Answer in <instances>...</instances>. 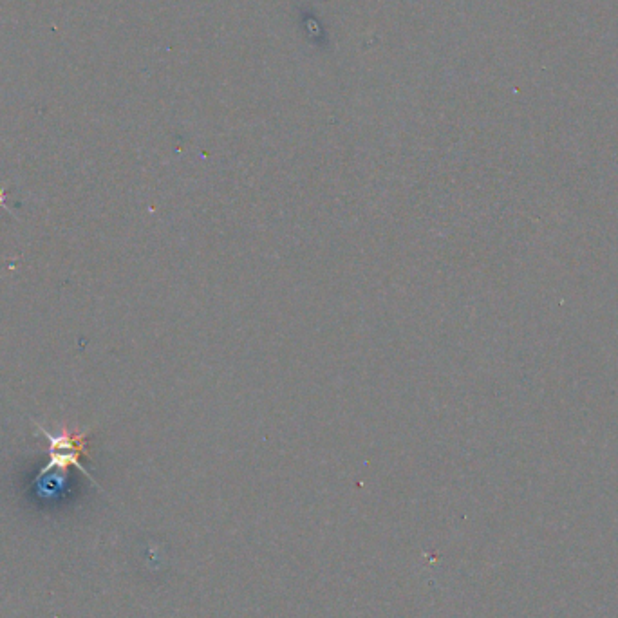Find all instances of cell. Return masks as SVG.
<instances>
[{
    "label": "cell",
    "mask_w": 618,
    "mask_h": 618,
    "mask_svg": "<svg viewBox=\"0 0 618 618\" xmlns=\"http://www.w3.org/2000/svg\"><path fill=\"white\" fill-rule=\"evenodd\" d=\"M35 427L49 441V463L38 472L37 481L46 479L51 472H58L60 479L64 481L66 479V470L75 467V469L80 470L84 474L85 478L93 483L94 487L102 490L100 483H96V479L89 474V470L85 469L84 465L80 463L82 456H89L87 436H89L91 429H87L84 432H71L64 427L62 431L53 434V432L44 429L40 423H35Z\"/></svg>",
    "instance_id": "1"
},
{
    "label": "cell",
    "mask_w": 618,
    "mask_h": 618,
    "mask_svg": "<svg viewBox=\"0 0 618 618\" xmlns=\"http://www.w3.org/2000/svg\"><path fill=\"white\" fill-rule=\"evenodd\" d=\"M4 199H6V194H4V187L0 185V208H4Z\"/></svg>",
    "instance_id": "2"
}]
</instances>
